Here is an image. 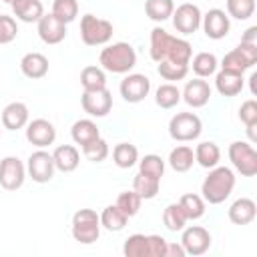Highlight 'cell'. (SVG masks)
<instances>
[{"label":"cell","mask_w":257,"mask_h":257,"mask_svg":"<svg viewBox=\"0 0 257 257\" xmlns=\"http://www.w3.org/2000/svg\"><path fill=\"white\" fill-rule=\"evenodd\" d=\"M122 253L126 257H149V237L143 233L128 235L122 245Z\"/></svg>","instance_id":"e575fe53"},{"label":"cell","mask_w":257,"mask_h":257,"mask_svg":"<svg viewBox=\"0 0 257 257\" xmlns=\"http://www.w3.org/2000/svg\"><path fill=\"white\" fill-rule=\"evenodd\" d=\"M173 10H175V2L173 0H147L145 2V12L155 22L169 20Z\"/></svg>","instance_id":"836d02e7"},{"label":"cell","mask_w":257,"mask_h":257,"mask_svg":"<svg viewBox=\"0 0 257 257\" xmlns=\"http://www.w3.org/2000/svg\"><path fill=\"white\" fill-rule=\"evenodd\" d=\"M54 171H56V167H54V161H52L50 153L38 149L28 157L26 173L30 175V179L34 183H48L54 177Z\"/></svg>","instance_id":"30bf717a"},{"label":"cell","mask_w":257,"mask_h":257,"mask_svg":"<svg viewBox=\"0 0 257 257\" xmlns=\"http://www.w3.org/2000/svg\"><path fill=\"white\" fill-rule=\"evenodd\" d=\"M98 217H100V227H104L106 231H112V233L122 231V229L126 227V223H128V217H126L116 205L104 207Z\"/></svg>","instance_id":"4316f807"},{"label":"cell","mask_w":257,"mask_h":257,"mask_svg":"<svg viewBox=\"0 0 257 257\" xmlns=\"http://www.w3.org/2000/svg\"><path fill=\"white\" fill-rule=\"evenodd\" d=\"M201 131H203V122L195 112H177L169 120V135L179 143H189L199 139Z\"/></svg>","instance_id":"8992f818"},{"label":"cell","mask_w":257,"mask_h":257,"mask_svg":"<svg viewBox=\"0 0 257 257\" xmlns=\"http://www.w3.org/2000/svg\"><path fill=\"white\" fill-rule=\"evenodd\" d=\"M157 72L165 80H183L187 76V72H189V64H177V62L163 60V62H159Z\"/></svg>","instance_id":"7bdbcfd3"},{"label":"cell","mask_w":257,"mask_h":257,"mask_svg":"<svg viewBox=\"0 0 257 257\" xmlns=\"http://www.w3.org/2000/svg\"><path fill=\"white\" fill-rule=\"evenodd\" d=\"M52 161H54V167L62 173H72L78 163H80V153L74 145H60L54 149L52 153Z\"/></svg>","instance_id":"7402d4cb"},{"label":"cell","mask_w":257,"mask_h":257,"mask_svg":"<svg viewBox=\"0 0 257 257\" xmlns=\"http://www.w3.org/2000/svg\"><path fill=\"white\" fill-rule=\"evenodd\" d=\"M185 249L181 243H169L167 241V247H165V257H185Z\"/></svg>","instance_id":"7dc6e473"},{"label":"cell","mask_w":257,"mask_h":257,"mask_svg":"<svg viewBox=\"0 0 257 257\" xmlns=\"http://www.w3.org/2000/svg\"><path fill=\"white\" fill-rule=\"evenodd\" d=\"M26 167L18 157H4L0 161V187L6 191H16L24 185Z\"/></svg>","instance_id":"9c48e42d"},{"label":"cell","mask_w":257,"mask_h":257,"mask_svg":"<svg viewBox=\"0 0 257 257\" xmlns=\"http://www.w3.org/2000/svg\"><path fill=\"white\" fill-rule=\"evenodd\" d=\"M253 64L245 58V54L235 46L233 50H229L225 56H223V60H221V68H225V70H231V72H239V74H243L245 70H249Z\"/></svg>","instance_id":"d590c367"},{"label":"cell","mask_w":257,"mask_h":257,"mask_svg":"<svg viewBox=\"0 0 257 257\" xmlns=\"http://www.w3.org/2000/svg\"><path fill=\"white\" fill-rule=\"evenodd\" d=\"M243 74L239 72H231L221 68L219 72H215V88L221 96H237L243 90Z\"/></svg>","instance_id":"ac0fdd59"},{"label":"cell","mask_w":257,"mask_h":257,"mask_svg":"<svg viewBox=\"0 0 257 257\" xmlns=\"http://www.w3.org/2000/svg\"><path fill=\"white\" fill-rule=\"evenodd\" d=\"M227 215H229V221L235 225H249V223H253V219L257 215V205L253 199L241 197L231 203Z\"/></svg>","instance_id":"d6986e66"},{"label":"cell","mask_w":257,"mask_h":257,"mask_svg":"<svg viewBox=\"0 0 257 257\" xmlns=\"http://www.w3.org/2000/svg\"><path fill=\"white\" fill-rule=\"evenodd\" d=\"M36 24H38V36L44 44H58L66 38V24L60 22L52 12L42 14V18Z\"/></svg>","instance_id":"2e32d148"},{"label":"cell","mask_w":257,"mask_h":257,"mask_svg":"<svg viewBox=\"0 0 257 257\" xmlns=\"http://www.w3.org/2000/svg\"><path fill=\"white\" fill-rule=\"evenodd\" d=\"M80 38L86 46L108 44V40L112 38V22L94 14H84L80 18Z\"/></svg>","instance_id":"5b68a950"},{"label":"cell","mask_w":257,"mask_h":257,"mask_svg":"<svg viewBox=\"0 0 257 257\" xmlns=\"http://www.w3.org/2000/svg\"><path fill=\"white\" fill-rule=\"evenodd\" d=\"M28 124V106L24 102H10L2 110V126L8 131H18Z\"/></svg>","instance_id":"44dd1931"},{"label":"cell","mask_w":257,"mask_h":257,"mask_svg":"<svg viewBox=\"0 0 257 257\" xmlns=\"http://www.w3.org/2000/svg\"><path fill=\"white\" fill-rule=\"evenodd\" d=\"M20 70L26 78L38 80L48 74V58L42 52H28L20 60Z\"/></svg>","instance_id":"ffe728a7"},{"label":"cell","mask_w":257,"mask_h":257,"mask_svg":"<svg viewBox=\"0 0 257 257\" xmlns=\"http://www.w3.org/2000/svg\"><path fill=\"white\" fill-rule=\"evenodd\" d=\"M179 100H181V90H179L175 84H171V82L161 84V86L155 90V102H157L161 108H173V106L179 104Z\"/></svg>","instance_id":"8d00e7d4"},{"label":"cell","mask_w":257,"mask_h":257,"mask_svg":"<svg viewBox=\"0 0 257 257\" xmlns=\"http://www.w3.org/2000/svg\"><path fill=\"white\" fill-rule=\"evenodd\" d=\"M26 141L38 149L50 147L56 141V128L46 118H34L26 124Z\"/></svg>","instance_id":"9a60e30c"},{"label":"cell","mask_w":257,"mask_h":257,"mask_svg":"<svg viewBox=\"0 0 257 257\" xmlns=\"http://www.w3.org/2000/svg\"><path fill=\"white\" fill-rule=\"evenodd\" d=\"M255 128H257V124H249V126H247V135H249V141H251V143L257 141V131H255Z\"/></svg>","instance_id":"f907efd6"},{"label":"cell","mask_w":257,"mask_h":257,"mask_svg":"<svg viewBox=\"0 0 257 257\" xmlns=\"http://www.w3.org/2000/svg\"><path fill=\"white\" fill-rule=\"evenodd\" d=\"M139 173H145L149 177H155V179H161L165 175V161L159 157V155H145L141 161H139Z\"/></svg>","instance_id":"b9f144b4"},{"label":"cell","mask_w":257,"mask_h":257,"mask_svg":"<svg viewBox=\"0 0 257 257\" xmlns=\"http://www.w3.org/2000/svg\"><path fill=\"white\" fill-rule=\"evenodd\" d=\"M201 26H203V32L207 34V38L211 40H221L229 34L231 30V20L227 16L225 10L221 8H211L207 14H203L201 18Z\"/></svg>","instance_id":"5bb4252c"},{"label":"cell","mask_w":257,"mask_h":257,"mask_svg":"<svg viewBox=\"0 0 257 257\" xmlns=\"http://www.w3.org/2000/svg\"><path fill=\"white\" fill-rule=\"evenodd\" d=\"M141 203H143V199L135 193V191H122L118 197H116V207L131 219V217H135L139 211H141Z\"/></svg>","instance_id":"f35d334b"},{"label":"cell","mask_w":257,"mask_h":257,"mask_svg":"<svg viewBox=\"0 0 257 257\" xmlns=\"http://www.w3.org/2000/svg\"><path fill=\"white\" fill-rule=\"evenodd\" d=\"M12 14L20 22H38L44 14V6L40 0H16L12 4Z\"/></svg>","instance_id":"603a6c76"},{"label":"cell","mask_w":257,"mask_h":257,"mask_svg":"<svg viewBox=\"0 0 257 257\" xmlns=\"http://www.w3.org/2000/svg\"><path fill=\"white\" fill-rule=\"evenodd\" d=\"M18 36V24L14 16L0 14V44H10Z\"/></svg>","instance_id":"ee69618b"},{"label":"cell","mask_w":257,"mask_h":257,"mask_svg":"<svg viewBox=\"0 0 257 257\" xmlns=\"http://www.w3.org/2000/svg\"><path fill=\"white\" fill-rule=\"evenodd\" d=\"M241 42H257V26H249L241 36Z\"/></svg>","instance_id":"c3c4849f"},{"label":"cell","mask_w":257,"mask_h":257,"mask_svg":"<svg viewBox=\"0 0 257 257\" xmlns=\"http://www.w3.org/2000/svg\"><path fill=\"white\" fill-rule=\"evenodd\" d=\"M118 90H120V96H122L126 102H141V100H145V98L149 96V92H151V80H149V76L139 74V72L126 74V76L120 80Z\"/></svg>","instance_id":"4fadbf2b"},{"label":"cell","mask_w":257,"mask_h":257,"mask_svg":"<svg viewBox=\"0 0 257 257\" xmlns=\"http://www.w3.org/2000/svg\"><path fill=\"white\" fill-rule=\"evenodd\" d=\"M193 62H189L193 66V72L199 76V78H209L217 72V66H219V60L213 52H199L195 56H191Z\"/></svg>","instance_id":"83f0119b"},{"label":"cell","mask_w":257,"mask_h":257,"mask_svg":"<svg viewBox=\"0 0 257 257\" xmlns=\"http://www.w3.org/2000/svg\"><path fill=\"white\" fill-rule=\"evenodd\" d=\"M255 14V0H227V16L247 20Z\"/></svg>","instance_id":"ab89813d"},{"label":"cell","mask_w":257,"mask_h":257,"mask_svg":"<svg viewBox=\"0 0 257 257\" xmlns=\"http://www.w3.org/2000/svg\"><path fill=\"white\" fill-rule=\"evenodd\" d=\"M181 245L187 255H203L211 247V233L201 225H191L183 229Z\"/></svg>","instance_id":"7c38bea8"},{"label":"cell","mask_w":257,"mask_h":257,"mask_svg":"<svg viewBox=\"0 0 257 257\" xmlns=\"http://www.w3.org/2000/svg\"><path fill=\"white\" fill-rule=\"evenodd\" d=\"M149 237V257H165L167 239L161 235H147Z\"/></svg>","instance_id":"bcb514c9"},{"label":"cell","mask_w":257,"mask_h":257,"mask_svg":"<svg viewBox=\"0 0 257 257\" xmlns=\"http://www.w3.org/2000/svg\"><path fill=\"white\" fill-rule=\"evenodd\" d=\"M179 205L181 209L185 211L187 219L189 221H197L205 215V199L201 195H195V193H187L179 199Z\"/></svg>","instance_id":"1f68e13d"},{"label":"cell","mask_w":257,"mask_h":257,"mask_svg":"<svg viewBox=\"0 0 257 257\" xmlns=\"http://www.w3.org/2000/svg\"><path fill=\"white\" fill-rule=\"evenodd\" d=\"M181 98L189 104V106H193V108H201V106H205L207 102H209V98H211V86H209V82L207 80H203V78H193V80H189L187 84H185V88H183V92H181Z\"/></svg>","instance_id":"e0dca14e"},{"label":"cell","mask_w":257,"mask_h":257,"mask_svg":"<svg viewBox=\"0 0 257 257\" xmlns=\"http://www.w3.org/2000/svg\"><path fill=\"white\" fill-rule=\"evenodd\" d=\"M233 189H235V173H233V169L217 165V167L209 169V175L205 177V181L201 185V197L209 205H219L225 199H229Z\"/></svg>","instance_id":"7a4b0ae2"},{"label":"cell","mask_w":257,"mask_h":257,"mask_svg":"<svg viewBox=\"0 0 257 257\" xmlns=\"http://www.w3.org/2000/svg\"><path fill=\"white\" fill-rule=\"evenodd\" d=\"M249 84H251V94L255 96V94H257V72H253V74L249 76Z\"/></svg>","instance_id":"681fc988"},{"label":"cell","mask_w":257,"mask_h":257,"mask_svg":"<svg viewBox=\"0 0 257 257\" xmlns=\"http://www.w3.org/2000/svg\"><path fill=\"white\" fill-rule=\"evenodd\" d=\"M159 189H161V179L149 177L145 173H137L135 179H133V191L141 199H155Z\"/></svg>","instance_id":"f546056e"},{"label":"cell","mask_w":257,"mask_h":257,"mask_svg":"<svg viewBox=\"0 0 257 257\" xmlns=\"http://www.w3.org/2000/svg\"><path fill=\"white\" fill-rule=\"evenodd\" d=\"M112 161L118 169H131L139 163V149L131 143H118L112 149Z\"/></svg>","instance_id":"f1b7e54d"},{"label":"cell","mask_w":257,"mask_h":257,"mask_svg":"<svg viewBox=\"0 0 257 257\" xmlns=\"http://www.w3.org/2000/svg\"><path fill=\"white\" fill-rule=\"evenodd\" d=\"M187 221H189V219H187L185 211L181 209L179 201L165 207V211H163V223H165V227H167L169 231H183L185 225H187Z\"/></svg>","instance_id":"d6a6232c"},{"label":"cell","mask_w":257,"mask_h":257,"mask_svg":"<svg viewBox=\"0 0 257 257\" xmlns=\"http://www.w3.org/2000/svg\"><path fill=\"white\" fill-rule=\"evenodd\" d=\"M80 84L84 90H100L106 88V74L100 66H84L80 70Z\"/></svg>","instance_id":"4dcf8cb0"},{"label":"cell","mask_w":257,"mask_h":257,"mask_svg":"<svg viewBox=\"0 0 257 257\" xmlns=\"http://www.w3.org/2000/svg\"><path fill=\"white\" fill-rule=\"evenodd\" d=\"M169 165L177 173H187L195 165V153L189 145H179L169 153Z\"/></svg>","instance_id":"484cf974"},{"label":"cell","mask_w":257,"mask_h":257,"mask_svg":"<svg viewBox=\"0 0 257 257\" xmlns=\"http://www.w3.org/2000/svg\"><path fill=\"white\" fill-rule=\"evenodd\" d=\"M72 237L82 245H90L100 237V217L92 209H78L72 215Z\"/></svg>","instance_id":"277c9868"},{"label":"cell","mask_w":257,"mask_h":257,"mask_svg":"<svg viewBox=\"0 0 257 257\" xmlns=\"http://www.w3.org/2000/svg\"><path fill=\"white\" fill-rule=\"evenodd\" d=\"M195 153V163H199L203 169H213L221 161V149L213 141H203L197 145Z\"/></svg>","instance_id":"d4e9b609"},{"label":"cell","mask_w":257,"mask_h":257,"mask_svg":"<svg viewBox=\"0 0 257 257\" xmlns=\"http://www.w3.org/2000/svg\"><path fill=\"white\" fill-rule=\"evenodd\" d=\"M70 137H72V141H74L76 145L84 147V145H88L90 141L98 139V137H100V131H98V126H96L94 120H90V118H80V120H76V122L72 124Z\"/></svg>","instance_id":"cb8c5ba5"},{"label":"cell","mask_w":257,"mask_h":257,"mask_svg":"<svg viewBox=\"0 0 257 257\" xmlns=\"http://www.w3.org/2000/svg\"><path fill=\"white\" fill-rule=\"evenodd\" d=\"M100 68L112 74H128L137 64V52L128 42H112L100 50Z\"/></svg>","instance_id":"3957f363"},{"label":"cell","mask_w":257,"mask_h":257,"mask_svg":"<svg viewBox=\"0 0 257 257\" xmlns=\"http://www.w3.org/2000/svg\"><path fill=\"white\" fill-rule=\"evenodd\" d=\"M80 104L82 110L90 116H106L112 108V94L108 88H100V90H84L80 96Z\"/></svg>","instance_id":"8fae6325"},{"label":"cell","mask_w":257,"mask_h":257,"mask_svg":"<svg viewBox=\"0 0 257 257\" xmlns=\"http://www.w3.org/2000/svg\"><path fill=\"white\" fill-rule=\"evenodd\" d=\"M229 161L237 173L243 177H255L257 175V153L251 147V143L235 141L229 145Z\"/></svg>","instance_id":"52a82bcc"},{"label":"cell","mask_w":257,"mask_h":257,"mask_svg":"<svg viewBox=\"0 0 257 257\" xmlns=\"http://www.w3.org/2000/svg\"><path fill=\"white\" fill-rule=\"evenodd\" d=\"M2 2H6V4H10V6H12V4L16 2V0H2Z\"/></svg>","instance_id":"816d5d0a"},{"label":"cell","mask_w":257,"mask_h":257,"mask_svg":"<svg viewBox=\"0 0 257 257\" xmlns=\"http://www.w3.org/2000/svg\"><path fill=\"white\" fill-rule=\"evenodd\" d=\"M171 18H173L175 30L181 32V34H185V36H189V34H195V32L201 28V18H203V14H201V10H199L197 4L185 2V4H181V6H177V8L173 10Z\"/></svg>","instance_id":"ba28073f"},{"label":"cell","mask_w":257,"mask_h":257,"mask_svg":"<svg viewBox=\"0 0 257 257\" xmlns=\"http://www.w3.org/2000/svg\"><path fill=\"white\" fill-rule=\"evenodd\" d=\"M52 14L64 22V24H70L76 20L78 16V2L76 0H54L52 2Z\"/></svg>","instance_id":"74e56055"},{"label":"cell","mask_w":257,"mask_h":257,"mask_svg":"<svg viewBox=\"0 0 257 257\" xmlns=\"http://www.w3.org/2000/svg\"><path fill=\"white\" fill-rule=\"evenodd\" d=\"M239 118L245 126L249 124H257V102L253 98L245 100L241 106H239Z\"/></svg>","instance_id":"f6af8a7d"},{"label":"cell","mask_w":257,"mask_h":257,"mask_svg":"<svg viewBox=\"0 0 257 257\" xmlns=\"http://www.w3.org/2000/svg\"><path fill=\"white\" fill-rule=\"evenodd\" d=\"M151 58L155 62H177V64H189L193 56V46L185 38H177L169 34L165 28L157 26L151 30Z\"/></svg>","instance_id":"6da1fadb"},{"label":"cell","mask_w":257,"mask_h":257,"mask_svg":"<svg viewBox=\"0 0 257 257\" xmlns=\"http://www.w3.org/2000/svg\"><path fill=\"white\" fill-rule=\"evenodd\" d=\"M80 149H82V155H84L90 163H102V161L108 157V143H106L102 137L90 141L88 145H84V147H80Z\"/></svg>","instance_id":"60d3db41"}]
</instances>
